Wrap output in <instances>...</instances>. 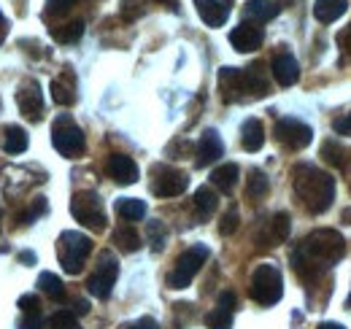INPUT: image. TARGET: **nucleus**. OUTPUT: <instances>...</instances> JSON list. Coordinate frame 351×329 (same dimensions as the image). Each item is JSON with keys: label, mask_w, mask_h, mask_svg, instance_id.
Here are the masks:
<instances>
[{"label": "nucleus", "mask_w": 351, "mask_h": 329, "mask_svg": "<svg viewBox=\"0 0 351 329\" xmlns=\"http://www.w3.org/2000/svg\"><path fill=\"white\" fill-rule=\"evenodd\" d=\"M19 262H30V265H33V262H36V254H33V251H22V254H19Z\"/></svg>", "instance_id": "49530a36"}, {"label": "nucleus", "mask_w": 351, "mask_h": 329, "mask_svg": "<svg viewBox=\"0 0 351 329\" xmlns=\"http://www.w3.org/2000/svg\"><path fill=\"white\" fill-rule=\"evenodd\" d=\"M319 329H346L343 324H335V321H324V324H319Z\"/></svg>", "instance_id": "09e8293b"}, {"label": "nucleus", "mask_w": 351, "mask_h": 329, "mask_svg": "<svg viewBox=\"0 0 351 329\" xmlns=\"http://www.w3.org/2000/svg\"><path fill=\"white\" fill-rule=\"evenodd\" d=\"M206 259H208V248L206 246L186 248V251L176 259V267L168 273V287L186 289L189 284H192V278L200 273V267L206 265Z\"/></svg>", "instance_id": "423d86ee"}, {"label": "nucleus", "mask_w": 351, "mask_h": 329, "mask_svg": "<svg viewBox=\"0 0 351 329\" xmlns=\"http://www.w3.org/2000/svg\"><path fill=\"white\" fill-rule=\"evenodd\" d=\"M71 213L79 224H84L87 230H106V213H103V203L95 192H76L71 200Z\"/></svg>", "instance_id": "0eeeda50"}, {"label": "nucleus", "mask_w": 351, "mask_h": 329, "mask_svg": "<svg viewBox=\"0 0 351 329\" xmlns=\"http://www.w3.org/2000/svg\"><path fill=\"white\" fill-rule=\"evenodd\" d=\"M19 329H46V321H44V316H41V310H38V313H25V316L19 319Z\"/></svg>", "instance_id": "58836bf2"}, {"label": "nucleus", "mask_w": 351, "mask_h": 329, "mask_svg": "<svg viewBox=\"0 0 351 329\" xmlns=\"http://www.w3.org/2000/svg\"><path fill=\"white\" fill-rule=\"evenodd\" d=\"M51 100L57 106H73L76 103V82H73L71 71L62 79H54L51 82Z\"/></svg>", "instance_id": "5701e85b"}, {"label": "nucleus", "mask_w": 351, "mask_h": 329, "mask_svg": "<svg viewBox=\"0 0 351 329\" xmlns=\"http://www.w3.org/2000/svg\"><path fill=\"white\" fill-rule=\"evenodd\" d=\"M0 149L5 154H22V151H27V132L19 124L0 127Z\"/></svg>", "instance_id": "aec40b11"}, {"label": "nucleus", "mask_w": 351, "mask_h": 329, "mask_svg": "<svg viewBox=\"0 0 351 329\" xmlns=\"http://www.w3.org/2000/svg\"><path fill=\"white\" fill-rule=\"evenodd\" d=\"M152 173H154L152 192H154L157 197H178V195H184V192H186V186H189L186 173H181V170H176V167L157 164Z\"/></svg>", "instance_id": "9d476101"}, {"label": "nucleus", "mask_w": 351, "mask_h": 329, "mask_svg": "<svg viewBox=\"0 0 351 329\" xmlns=\"http://www.w3.org/2000/svg\"><path fill=\"white\" fill-rule=\"evenodd\" d=\"M5 38V19H3V14H0V43Z\"/></svg>", "instance_id": "8fccbe9b"}, {"label": "nucleus", "mask_w": 351, "mask_h": 329, "mask_svg": "<svg viewBox=\"0 0 351 329\" xmlns=\"http://www.w3.org/2000/svg\"><path fill=\"white\" fill-rule=\"evenodd\" d=\"M117 213L125 221H141L146 216V203L138 197H122V200H117Z\"/></svg>", "instance_id": "cd10ccee"}, {"label": "nucleus", "mask_w": 351, "mask_h": 329, "mask_svg": "<svg viewBox=\"0 0 351 329\" xmlns=\"http://www.w3.org/2000/svg\"><path fill=\"white\" fill-rule=\"evenodd\" d=\"M195 8L208 27H221L230 16V5L221 0H195Z\"/></svg>", "instance_id": "6ab92c4d"}, {"label": "nucleus", "mask_w": 351, "mask_h": 329, "mask_svg": "<svg viewBox=\"0 0 351 329\" xmlns=\"http://www.w3.org/2000/svg\"><path fill=\"white\" fill-rule=\"evenodd\" d=\"M79 0H46V16H62L68 14Z\"/></svg>", "instance_id": "e433bc0d"}, {"label": "nucleus", "mask_w": 351, "mask_h": 329, "mask_svg": "<svg viewBox=\"0 0 351 329\" xmlns=\"http://www.w3.org/2000/svg\"><path fill=\"white\" fill-rule=\"evenodd\" d=\"M221 154H224V143H221L219 132L217 130H206L203 135H200V141H197V151H195V164L197 167H208V164H214L219 160Z\"/></svg>", "instance_id": "4468645a"}, {"label": "nucleus", "mask_w": 351, "mask_h": 329, "mask_svg": "<svg viewBox=\"0 0 351 329\" xmlns=\"http://www.w3.org/2000/svg\"><path fill=\"white\" fill-rule=\"evenodd\" d=\"M143 14V0H122V16L132 22V19H138Z\"/></svg>", "instance_id": "4c0bfd02"}, {"label": "nucleus", "mask_w": 351, "mask_h": 329, "mask_svg": "<svg viewBox=\"0 0 351 329\" xmlns=\"http://www.w3.org/2000/svg\"><path fill=\"white\" fill-rule=\"evenodd\" d=\"M122 329H160V324H157L154 319L143 316V319H138V321H132V324H125Z\"/></svg>", "instance_id": "a19ab883"}, {"label": "nucleus", "mask_w": 351, "mask_h": 329, "mask_svg": "<svg viewBox=\"0 0 351 329\" xmlns=\"http://www.w3.org/2000/svg\"><path fill=\"white\" fill-rule=\"evenodd\" d=\"M16 106H19V114L27 122H41L44 119V95H41L38 82H25L19 86Z\"/></svg>", "instance_id": "f8f14e48"}, {"label": "nucleus", "mask_w": 351, "mask_h": 329, "mask_svg": "<svg viewBox=\"0 0 351 329\" xmlns=\"http://www.w3.org/2000/svg\"><path fill=\"white\" fill-rule=\"evenodd\" d=\"M217 206H219V197H217V192L211 186H200L195 192V210H197L200 219H208L217 210Z\"/></svg>", "instance_id": "393cba45"}, {"label": "nucleus", "mask_w": 351, "mask_h": 329, "mask_svg": "<svg viewBox=\"0 0 351 329\" xmlns=\"http://www.w3.org/2000/svg\"><path fill=\"white\" fill-rule=\"evenodd\" d=\"M117 276H119V265H117L114 254L103 251L100 259H97L95 273L89 276V281H87L89 294H95V297H100V300L111 297V289H114V284H117Z\"/></svg>", "instance_id": "6e6552de"}, {"label": "nucleus", "mask_w": 351, "mask_h": 329, "mask_svg": "<svg viewBox=\"0 0 351 329\" xmlns=\"http://www.w3.org/2000/svg\"><path fill=\"white\" fill-rule=\"evenodd\" d=\"M241 143L246 151H260L265 146V127L260 119H246L241 127Z\"/></svg>", "instance_id": "412c9836"}, {"label": "nucleus", "mask_w": 351, "mask_h": 329, "mask_svg": "<svg viewBox=\"0 0 351 329\" xmlns=\"http://www.w3.org/2000/svg\"><path fill=\"white\" fill-rule=\"evenodd\" d=\"M322 157L332 164V167H338V170H343V167L349 164V151H346L343 146H338L335 141L322 143Z\"/></svg>", "instance_id": "7c9ffc66"}, {"label": "nucleus", "mask_w": 351, "mask_h": 329, "mask_svg": "<svg viewBox=\"0 0 351 329\" xmlns=\"http://www.w3.org/2000/svg\"><path fill=\"white\" fill-rule=\"evenodd\" d=\"M92 254V241H89L84 232H62L60 241H57V256H60V265L68 276H79L84 270V262Z\"/></svg>", "instance_id": "7ed1b4c3"}, {"label": "nucleus", "mask_w": 351, "mask_h": 329, "mask_svg": "<svg viewBox=\"0 0 351 329\" xmlns=\"http://www.w3.org/2000/svg\"><path fill=\"white\" fill-rule=\"evenodd\" d=\"M292 186L308 213H324L335 200V178L316 164H295L292 167Z\"/></svg>", "instance_id": "f03ea898"}, {"label": "nucleus", "mask_w": 351, "mask_h": 329, "mask_svg": "<svg viewBox=\"0 0 351 329\" xmlns=\"http://www.w3.org/2000/svg\"><path fill=\"white\" fill-rule=\"evenodd\" d=\"M217 305L224 308V310H235V294H232V291H221L219 300H217Z\"/></svg>", "instance_id": "37998d69"}, {"label": "nucleus", "mask_w": 351, "mask_h": 329, "mask_svg": "<svg viewBox=\"0 0 351 329\" xmlns=\"http://www.w3.org/2000/svg\"><path fill=\"white\" fill-rule=\"evenodd\" d=\"M219 92L224 103H238L246 97L243 71L241 68H221L219 71Z\"/></svg>", "instance_id": "2eb2a0df"}, {"label": "nucleus", "mask_w": 351, "mask_h": 329, "mask_svg": "<svg viewBox=\"0 0 351 329\" xmlns=\"http://www.w3.org/2000/svg\"><path fill=\"white\" fill-rule=\"evenodd\" d=\"M146 238L152 243V251H162L165 248V241H168V230L162 221H149L146 224Z\"/></svg>", "instance_id": "473e14b6"}, {"label": "nucleus", "mask_w": 351, "mask_h": 329, "mask_svg": "<svg viewBox=\"0 0 351 329\" xmlns=\"http://www.w3.org/2000/svg\"><path fill=\"white\" fill-rule=\"evenodd\" d=\"M87 310H89L87 300H79V302H76V313H87Z\"/></svg>", "instance_id": "de8ad7c7"}, {"label": "nucleus", "mask_w": 351, "mask_h": 329, "mask_svg": "<svg viewBox=\"0 0 351 329\" xmlns=\"http://www.w3.org/2000/svg\"><path fill=\"white\" fill-rule=\"evenodd\" d=\"M0 108H3V103H0Z\"/></svg>", "instance_id": "603ef678"}, {"label": "nucleus", "mask_w": 351, "mask_h": 329, "mask_svg": "<svg viewBox=\"0 0 351 329\" xmlns=\"http://www.w3.org/2000/svg\"><path fill=\"white\" fill-rule=\"evenodd\" d=\"M206 327L208 329H232V310L224 308H214L211 313H206Z\"/></svg>", "instance_id": "72a5a7b5"}, {"label": "nucleus", "mask_w": 351, "mask_h": 329, "mask_svg": "<svg viewBox=\"0 0 351 329\" xmlns=\"http://www.w3.org/2000/svg\"><path fill=\"white\" fill-rule=\"evenodd\" d=\"M270 73H273V79L281 86H292L300 79V65H298V60L289 51H278L273 57V62H270Z\"/></svg>", "instance_id": "f3484780"}, {"label": "nucleus", "mask_w": 351, "mask_h": 329, "mask_svg": "<svg viewBox=\"0 0 351 329\" xmlns=\"http://www.w3.org/2000/svg\"><path fill=\"white\" fill-rule=\"evenodd\" d=\"M238 221H241V216H238V208H230L224 216H221V224H219V232L227 238V235H232L235 230H238Z\"/></svg>", "instance_id": "c9c22d12"}, {"label": "nucleus", "mask_w": 351, "mask_h": 329, "mask_svg": "<svg viewBox=\"0 0 351 329\" xmlns=\"http://www.w3.org/2000/svg\"><path fill=\"white\" fill-rule=\"evenodd\" d=\"M278 14V5L273 0H249L246 3V16L252 22H267Z\"/></svg>", "instance_id": "bb28decb"}, {"label": "nucleus", "mask_w": 351, "mask_h": 329, "mask_svg": "<svg viewBox=\"0 0 351 329\" xmlns=\"http://www.w3.org/2000/svg\"><path fill=\"white\" fill-rule=\"evenodd\" d=\"M343 254H346L343 235H338L335 230H313L292 251V270L306 284H313L322 278L324 270L338 265V259H343Z\"/></svg>", "instance_id": "f257e3e1"}, {"label": "nucleus", "mask_w": 351, "mask_h": 329, "mask_svg": "<svg viewBox=\"0 0 351 329\" xmlns=\"http://www.w3.org/2000/svg\"><path fill=\"white\" fill-rule=\"evenodd\" d=\"M41 213H46V200H44V197H38V200H36V208H33L30 213H25V216H22V221H33V219H36V216H41Z\"/></svg>", "instance_id": "c03bdc74"}, {"label": "nucleus", "mask_w": 351, "mask_h": 329, "mask_svg": "<svg viewBox=\"0 0 351 329\" xmlns=\"http://www.w3.org/2000/svg\"><path fill=\"white\" fill-rule=\"evenodd\" d=\"M243 86H246V95L252 97H265L270 92V79L263 62H252L249 68H243Z\"/></svg>", "instance_id": "a211bd4d"}, {"label": "nucleus", "mask_w": 351, "mask_h": 329, "mask_svg": "<svg viewBox=\"0 0 351 329\" xmlns=\"http://www.w3.org/2000/svg\"><path fill=\"white\" fill-rule=\"evenodd\" d=\"M267 189H270L267 175H265L263 170H252L249 173V184H246V197L249 200H263L265 195H267Z\"/></svg>", "instance_id": "c85d7f7f"}, {"label": "nucleus", "mask_w": 351, "mask_h": 329, "mask_svg": "<svg viewBox=\"0 0 351 329\" xmlns=\"http://www.w3.org/2000/svg\"><path fill=\"white\" fill-rule=\"evenodd\" d=\"M338 41H341V46H343V51L351 57V25L341 33V36H338Z\"/></svg>", "instance_id": "a18cd8bd"}, {"label": "nucleus", "mask_w": 351, "mask_h": 329, "mask_svg": "<svg viewBox=\"0 0 351 329\" xmlns=\"http://www.w3.org/2000/svg\"><path fill=\"white\" fill-rule=\"evenodd\" d=\"M238 164L235 162H227V164H219L214 173H211V184L219 189V192H232L235 189V184H238Z\"/></svg>", "instance_id": "b1692460"}, {"label": "nucleus", "mask_w": 351, "mask_h": 329, "mask_svg": "<svg viewBox=\"0 0 351 329\" xmlns=\"http://www.w3.org/2000/svg\"><path fill=\"white\" fill-rule=\"evenodd\" d=\"M346 8H349V0H316L313 3V16L319 22H324V25H330L338 16H343Z\"/></svg>", "instance_id": "4be33fe9"}, {"label": "nucleus", "mask_w": 351, "mask_h": 329, "mask_svg": "<svg viewBox=\"0 0 351 329\" xmlns=\"http://www.w3.org/2000/svg\"><path fill=\"white\" fill-rule=\"evenodd\" d=\"M16 305H19L25 313H38V310H41V300H38V294H22Z\"/></svg>", "instance_id": "ea45409f"}, {"label": "nucleus", "mask_w": 351, "mask_h": 329, "mask_svg": "<svg viewBox=\"0 0 351 329\" xmlns=\"http://www.w3.org/2000/svg\"><path fill=\"white\" fill-rule=\"evenodd\" d=\"M38 289L44 291L46 297L57 300V302L65 300V287H62L60 276H54V273H41V276H38Z\"/></svg>", "instance_id": "c756f323"}, {"label": "nucleus", "mask_w": 351, "mask_h": 329, "mask_svg": "<svg viewBox=\"0 0 351 329\" xmlns=\"http://www.w3.org/2000/svg\"><path fill=\"white\" fill-rule=\"evenodd\" d=\"M332 127H335V132H338V135H351V114L341 117V119H335Z\"/></svg>", "instance_id": "79ce46f5"}, {"label": "nucleus", "mask_w": 351, "mask_h": 329, "mask_svg": "<svg viewBox=\"0 0 351 329\" xmlns=\"http://www.w3.org/2000/svg\"><path fill=\"white\" fill-rule=\"evenodd\" d=\"M49 33H51V38L57 43H76L84 36V22H82V19H73V22H68V25L51 27Z\"/></svg>", "instance_id": "a878e982"}, {"label": "nucleus", "mask_w": 351, "mask_h": 329, "mask_svg": "<svg viewBox=\"0 0 351 329\" xmlns=\"http://www.w3.org/2000/svg\"><path fill=\"white\" fill-rule=\"evenodd\" d=\"M265 41V33L263 27L257 25V22H241L238 27H232V33H230V43L238 49V51H257Z\"/></svg>", "instance_id": "ddd939ff"}, {"label": "nucleus", "mask_w": 351, "mask_h": 329, "mask_svg": "<svg viewBox=\"0 0 351 329\" xmlns=\"http://www.w3.org/2000/svg\"><path fill=\"white\" fill-rule=\"evenodd\" d=\"M114 243H117V248H122L125 254H132V251L141 248V235L132 227H119V230H114Z\"/></svg>", "instance_id": "2f4dec72"}, {"label": "nucleus", "mask_w": 351, "mask_h": 329, "mask_svg": "<svg viewBox=\"0 0 351 329\" xmlns=\"http://www.w3.org/2000/svg\"><path fill=\"white\" fill-rule=\"evenodd\" d=\"M289 230H292L289 213H284V210H281V213L270 216L267 221L260 224V230H257V246L260 248H276V246H281V243H287Z\"/></svg>", "instance_id": "9b49d317"}, {"label": "nucleus", "mask_w": 351, "mask_h": 329, "mask_svg": "<svg viewBox=\"0 0 351 329\" xmlns=\"http://www.w3.org/2000/svg\"><path fill=\"white\" fill-rule=\"evenodd\" d=\"M273 135H276V141H278L281 146H287V149H292V151L306 149L308 143L313 141V130H311L306 122L295 119V117H284V119H278V122H276V130H273Z\"/></svg>", "instance_id": "1a4fd4ad"}, {"label": "nucleus", "mask_w": 351, "mask_h": 329, "mask_svg": "<svg viewBox=\"0 0 351 329\" xmlns=\"http://www.w3.org/2000/svg\"><path fill=\"white\" fill-rule=\"evenodd\" d=\"M51 329H82L73 310H57L51 316Z\"/></svg>", "instance_id": "f704fd0d"}, {"label": "nucleus", "mask_w": 351, "mask_h": 329, "mask_svg": "<svg viewBox=\"0 0 351 329\" xmlns=\"http://www.w3.org/2000/svg\"><path fill=\"white\" fill-rule=\"evenodd\" d=\"M51 143L62 157H82L84 149H87L82 127L73 122V117H68V114H60L51 124Z\"/></svg>", "instance_id": "20e7f679"}, {"label": "nucleus", "mask_w": 351, "mask_h": 329, "mask_svg": "<svg viewBox=\"0 0 351 329\" xmlns=\"http://www.w3.org/2000/svg\"><path fill=\"white\" fill-rule=\"evenodd\" d=\"M106 173H108V178H114L122 186H130L138 181V164L128 154H111L106 162Z\"/></svg>", "instance_id": "dca6fc26"}, {"label": "nucleus", "mask_w": 351, "mask_h": 329, "mask_svg": "<svg viewBox=\"0 0 351 329\" xmlns=\"http://www.w3.org/2000/svg\"><path fill=\"white\" fill-rule=\"evenodd\" d=\"M249 294L254 302L260 305H276L284 294V278L278 273V267L273 265H260L252 276V287H249Z\"/></svg>", "instance_id": "39448f33"}, {"label": "nucleus", "mask_w": 351, "mask_h": 329, "mask_svg": "<svg viewBox=\"0 0 351 329\" xmlns=\"http://www.w3.org/2000/svg\"><path fill=\"white\" fill-rule=\"evenodd\" d=\"M346 305H349V308H351V294H349V300H346Z\"/></svg>", "instance_id": "3c124183"}]
</instances>
